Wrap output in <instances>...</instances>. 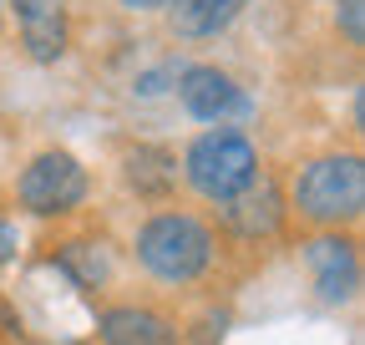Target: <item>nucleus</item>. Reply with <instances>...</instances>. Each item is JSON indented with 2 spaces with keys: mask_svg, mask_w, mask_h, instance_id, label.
I'll list each match as a JSON object with an SVG mask.
<instances>
[{
  "mask_svg": "<svg viewBox=\"0 0 365 345\" xmlns=\"http://www.w3.org/2000/svg\"><path fill=\"white\" fill-rule=\"evenodd\" d=\"M294 208L309 224H355L365 213V163L360 153H330L299 168L294 178Z\"/></svg>",
  "mask_w": 365,
  "mask_h": 345,
  "instance_id": "nucleus-1",
  "label": "nucleus"
},
{
  "mask_svg": "<svg viewBox=\"0 0 365 345\" xmlns=\"http://www.w3.org/2000/svg\"><path fill=\"white\" fill-rule=\"evenodd\" d=\"M137 259L143 269L168 284H193L213 264V234L193 213H153L137 229Z\"/></svg>",
  "mask_w": 365,
  "mask_h": 345,
  "instance_id": "nucleus-2",
  "label": "nucleus"
},
{
  "mask_svg": "<svg viewBox=\"0 0 365 345\" xmlns=\"http://www.w3.org/2000/svg\"><path fill=\"white\" fill-rule=\"evenodd\" d=\"M182 178H188L193 193L223 203L244 183L259 178V153H254V143L239 133V127H208L203 138H193L188 158H182Z\"/></svg>",
  "mask_w": 365,
  "mask_h": 345,
  "instance_id": "nucleus-3",
  "label": "nucleus"
},
{
  "mask_svg": "<svg viewBox=\"0 0 365 345\" xmlns=\"http://www.w3.org/2000/svg\"><path fill=\"white\" fill-rule=\"evenodd\" d=\"M16 193H21V208H31L36 219H56V213H71L86 198V168L61 148H46L21 172Z\"/></svg>",
  "mask_w": 365,
  "mask_h": 345,
  "instance_id": "nucleus-4",
  "label": "nucleus"
},
{
  "mask_svg": "<svg viewBox=\"0 0 365 345\" xmlns=\"http://www.w3.org/2000/svg\"><path fill=\"white\" fill-rule=\"evenodd\" d=\"M178 102H182V112H188V117L218 122V127H223V117L249 112L244 86L228 76V71H218V66H182V71H178Z\"/></svg>",
  "mask_w": 365,
  "mask_h": 345,
  "instance_id": "nucleus-5",
  "label": "nucleus"
},
{
  "mask_svg": "<svg viewBox=\"0 0 365 345\" xmlns=\"http://www.w3.org/2000/svg\"><path fill=\"white\" fill-rule=\"evenodd\" d=\"M304 264H309V274H314L319 299H330V305L355 299V289H360V254H355V239H345V234L309 239V244H304Z\"/></svg>",
  "mask_w": 365,
  "mask_h": 345,
  "instance_id": "nucleus-6",
  "label": "nucleus"
},
{
  "mask_svg": "<svg viewBox=\"0 0 365 345\" xmlns=\"http://www.w3.org/2000/svg\"><path fill=\"white\" fill-rule=\"evenodd\" d=\"M223 224L234 229L239 239H269L274 229L284 224V198L269 178L244 183L234 198H223Z\"/></svg>",
  "mask_w": 365,
  "mask_h": 345,
  "instance_id": "nucleus-7",
  "label": "nucleus"
},
{
  "mask_svg": "<svg viewBox=\"0 0 365 345\" xmlns=\"http://www.w3.org/2000/svg\"><path fill=\"white\" fill-rule=\"evenodd\" d=\"M21 21V46L31 61H61L66 51V0H11Z\"/></svg>",
  "mask_w": 365,
  "mask_h": 345,
  "instance_id": "nucleus-8",
  "label": "nucleus"
},
{
  "mask_svg": "<svg viewBox=\"0 0 365 345\" xmlns=\"http://www.w3.org/2000/svg\"><path fill=\"white\" fill-rule=\"evenodd\" d=\"M97 335L102 345H178V330L168 315L148 310V305H112L97 315Z\"/></svg>",
  "mask_w": 365,
  "mask_h": 345,
  "instance_id": "nucleus-9",
  "label": "nucleus"
},
{
  "mask_svg": "<svg viewBox=\"0 0 365 345\" xmlns=\"http://www.w3.org/2000/svg\"><path fill=\"white\" fill-rule=\"evenodd\" d=\"M249 0H173V31L178 36H218L244 16Z\"/></svg>",
  "mask_w": 365,
  "mask_h": 345,
  "instance_id": "nucleus-10",
  "label": "nucleus"
},
{
  "mask_svg": "<svg viewBox=\"0 0 365 345\" xmlns=\"http://www.w3.org/2000/svg\"><path fill=\"white\" fill-rule=\"evenodd\" d=\"M127 183L143 198H163L178 183V158L168 148H132L127 153Z\"/></svg>",
  "mask_w": 365,
  "mask_h": 345,
  "instance_id": "nucleus-11",
  "label": "nucleus"
},
{
  "mask_svg": "<svg viewBox=\"0 0 365 345\" xmlns=\"http://www.w3.org/2000/svg\"><path fill=\"white\" fill-rule=\"evenodd\" d=\"M56 264H61L81 289H97V284H107V274H112L102 244H91V239H71V244H61V249H56Z\"/></svg>",
  "mask_w": 365,
  "mask_h": 345,
  "instance_id": "nucleus-12",
  "label": "nucleus"
},
{
  "mask_svg": "<svg viewBox=\"0 0 365 345\" xmlns=\"http://www.w3.org/2000/svg\"><path fill=\"white\" fill-rule=\"evenodd\" d=\"M335 21H340V31H345L350 46H360V41H365V0H340Z\"/></svg>",
  "mask_w": 365,
  "mask_h": 345,
  "instance_id": "nucleus-13",
  "label": "nucleus"
},
{
  "mask_svg": "<svg viewBox=\"0 0 365 345\" xmlns=\"http://www.w3.org/2000/svg\"><path fill=\"white\" fill-rule=\"evenodd\" d=\"M16 254H21V234H16L11 219H0V264H11Z\"/></svg>",
  "mask_w": 365,
  "mask_h": 345,
  "instance_id": "nucleus-14",
  "label": "nucleus"
},
{
  "mask_svg": "<svg viewBox=\"0 0 365 345\" xmlns=\"http://www.w3.org/2000/svg\"><path fill=\"white\" fill-rule=\"evenodd\" d=\"M122 6H127V11H158L163 0H122Z\"/></svg>",
  "mask_w": 365,
  "mask_h": 345,
  "instance_id": "nucleus-15",
  "label": "nucleus"
},
{
  "mask_svg": "<svg viewBox=\"0 0 365 345\" xmlns=\"http://www.w3.org/2000/svg\"><path fill=\"white\" fill-rule=\"evenodd\" d=\"M66 345H76V340H66Z\"/></svg>",
  "mask_w": 365,
  "mask_h": 345,
  "instance_id": "nucleus-16",
  "label": "nucleus"
},
{
  "mask_svg": "<svg viewBox=\"0 0 365 345\" xmlns=\"http://www.w3.org/2000/svg\"><path fill=\"white\" fill-rule=\"evenodd\" d=\"M0 6H6V0H0Z\"/></svg>",
  "mask_w": 365,
  "mask_h": 345,
  "instance_id": "nucleus-17",
  "label": "nucleus"
}]
</instances>
